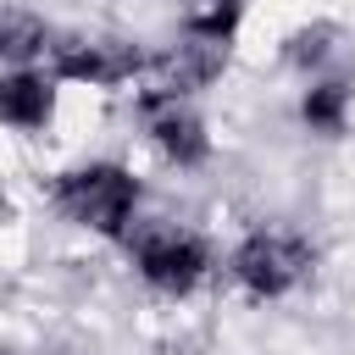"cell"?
<instances>
[{
    "label": "cell",
    "mask_w": 355,
    "mask_h": 355,
    "mask_svg": "<svg viewBox=\"0 0 355 355\" xmlns=\"http://www.w3.org/2000/svg\"><path fill=\"white\" fill-rule=\"evenodd\" d=\"M305 266H311V244L294 239V233H277V227L250 233L239 244V255H233V272H239V283L250 294H283V288H294L305 277Z\"/></svg>",
    "instance_id": "7a4b0ae2"
},
{
    "label": "cell",
    "mask_w": 355,
    "mask_h": 355,
    "mask_svg": "<svg viewBox=\"0 0 355 355\" xmlns=\"http://www.w3.org/2000/svg\"><path fill=\"white\" fill-rule=\"evenodd\" d=\"M44 116H50V89H44V78H33V72L0 78V122H11V128H39Z\"/></svg>",
    "instance_id": "8992f818"
},
{
    "label": "cell",
    "mask_w": 355,
    "mask_h": 355,
    "mask_svg": "<svg viewBox=\"0 0 355 355\" xmlns=\"http://www.w3.org/2000/svg\"><path fill=\"white\" fill-rule=\"evenodd\" d=\"M305 122L311 128H344V83H322V89H311L305 94Z\"/></svg>",
    "instance_id": "ba28073f"
},
{
    "label": "cell",
    "mask_w": 355,
    "mask_h": 355,
    "mask_svg": "<svg viewBox=\"0 0 355 355\" xmlns=\"http://www.w3.org/2000/svg\"><path fill=\"white\" fill-rule=\"evenodd\" d=\"M144 116H150L155 144H161L172 161L194 166V161L205 155V133H200V122H194V116H189L178 100H166V94H144Z\"/></svg>",
    "instance_id": "5b68a950"
},
{
    "label": "cell",
    "mask_w": 355,
    "mask_h": 355,
    "mask_svg": "<svg viewBox=\"0 0 355 355\" xmlns=\"http://www.w3.org/2000/svg\"><path fill=\"white\" fill-rule=\"evenodd\" d=\"M55 72L89 78V83H122L139 72V50H128V44H55Z\"/></svg>",
    "instance_id": "277c9868"
},
{
    "label": "cell",
    "mask_w": 355,
    "mask_h": 355,
    "mask_svg": "<svg viewBox=\"0 0 355 355\" xmlns=\"http://www.w3.org/2000/svg\"><path fill=\"white\" fill-rule=\"evenodd\" d=\"M133 261H139V272H144L155 288H166V294L194 288L200 272H205L200 239H189V233H178V227H144V233L133 239Z\"/></svg>",
    "instance_id": "3957f363"
},
{
    "label": "cell",
    "mask_w": 355,
    "mask_h": 355,
    "mask_svg": "<svg viewBox=\"0 0 355 355\" xmlns=\"http://www.w3.org/2000/svg\"><path fill=\"white\" fill-rule=\"evenodd\" d=\"M44 39H50V33H44L39 17H28V11H0V55H11V61H33V55L50 50Z\"/></svg>",
    "instance_id": "52a82bcc"
},
{
    "label": "cell",
    "mask_w": 355,
    "mask_h": 355,
    "mask_svg": "<svg viewBox=\"0 0 355 355\" xmlns=\"http://www.w3.org/2000/svg\"><path fill=\"white\" fill-rule=\"evenodd\" d=\"M55 205L94 227V233H122L133 222V205H139V183L122 172V166H78V172H61L55 183Z\"/></svg>",
    "instance_id": "6da1fadb"
}]
</instances>
